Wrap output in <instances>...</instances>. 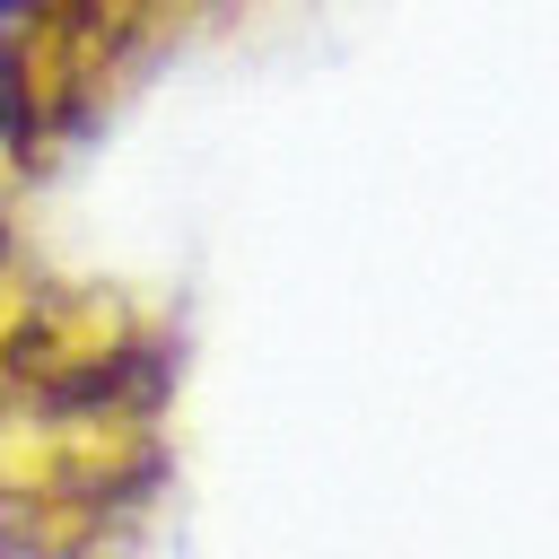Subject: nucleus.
I'll list each match as a JSON object with an SVG mask.
<instances>
[{
  "instance_id": "1",
  "label": "nucleus",
  "mask_w": 559,
  "mask_h": 559,
  "mask_svg": "<svg viewBox=\"0 0 559 559\" xmlns=\"http://www.w3.org/2000/svg\"><path fill=\"white\" fill-rule=\"evenodd\" d=\"M183 428V297L0 210V559H148Z\"/></svg>"
},
{
  "instance_id": "2",
  "label": "nucleus",
  "mask_w": 559,
  "mask_h": 559,
  "mask_svg": "<svg viewBox=\"0 0 559 559\" xmlns=\"http://www.w3.org/2000/svg\"><path fill=\"white\" fill-rule=\"evenodd\" d=\"M280 0H0V210H44L192 61Z\"/></svg>"
}]
</instances>
